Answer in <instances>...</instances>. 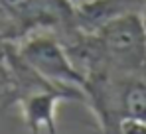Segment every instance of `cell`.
I'll return each mask as SVG.
<instances>
[{"mask_svg": "<svg viewBox=\"0 0 146 134\" xmlns=\"http://www.w3.org/2000/svg\"><path fill=\"white\" fill-rule=\"evenodd\" d=\"M18 55L24 59L38 75L48 79L49 83L79 89L83 93L85 75L75 67L73 59L67 53V47L51 36H34L20 44L16 49ZM85 97V95H83Z\"/></svg>", "mask_w": 146, "mask_h": 134, "instance_id": "2", "label": "cell"}, {"mask_svg": "<svg viewBox=\"0 0 146 134\" xmlns=\"http://www.w3.org/2000/svg\"><path fill=\"white\" fill-rule=\"evenodd\" d=\"M73 12L67 0H0V36L16 40L36 28L73 24Z\"/></svg>", "mask_w": 146, "mask_h": 134, "instance_id": "1", "label": "cell"}, {"mask_svg": "<svg viewBox=\"0 0 146 134\" xmlns=\"http://www.w3.org/2000/svg\"><path fill=\"white\" fill-rule=\"evenodd\" d=\"M121 134H146V124L126 120V122H122V126H121Z\"/></svg>", "mask_w": 146, "mask_h": 134, "instance_id": "3", "label": "cell"}, {"mask_svg": "<svg viewBox=\"0 0 146 134\" xmlns=\"http://www.w3.org/2000/svg\"><path fill=\"white\" fill-rule=\"evenodd\" d=\"M144 75H146V73H144Z\"/></svg>", "mask_w": 146, "mask_h": 134, "instance_id": "4", "label": "cell"}]
</instances>
